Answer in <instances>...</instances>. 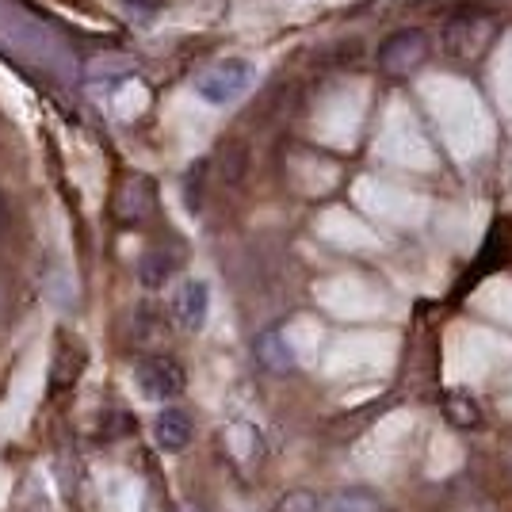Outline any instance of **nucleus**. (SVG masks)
<instances>
[{
	"label": "nucleus",
	"instance_id": "obj_1",
	"mask_svg": "<svg viewBox=\"0 0 512 512\" xmlns=\"http://www.w3.org/2000/svg\"><path fill=\"white\" fill-rule=\"evenodd\" d=\"M253 77H256L253 62H245V58H226V62L211 65V69L195 81V92L214 107L234 104V100H241V96L253 88Z\"/></svg>",
	"mask_w": 512,
	"mask_h": 512
},
{
	"label": "nucleus",
	"instance_id": "obj_2",
	"mask_svg": "<svg viewBox=\"0 0 512 512\" xmlns=\"http://www.w3.org/2000/svg\"><path fill=\"white\" fill-rule=\"evenodd\" d=\"M425 58H428V39L425 31H417V27L394 31L383 43V50H379V65H383V73H390V77H409Z\"/></svg>",
	"mask_w": 512,
	"mask_h": 512
},
{
	"label": "nucleus",
	"instance_id": "obj_3",
	"mask_svg": "<svg viewBox=\"0 0 512 512\" xmlns=\"http://www.w3.org/2000/svg\"><path fill=\"white\" fill-rule=\"evenodd\" d=\"M138 383L146 390V398H157V402H165V398H176V394H184V367L169 356H153V360H142L138 363Z\"/></svg>",
	"mask_w": 512,
	"mask_h": 512
},
{
	"label": "nucleus",
	"instance_id": "obj_4",
	"mask_svg": "<svg viewBox=\"0 0 512 512\" xmlns=\"http://www.w3.org/2000/svg\"><path fill=\"white\" fill-rule=\"evenodd\" d=\"M490 39H493V23L478 20V16L448 23V31H444V46H448V54H455V58H478L490 46Z\"/></svg>",
	"mask_w": 512,
	"mask_h": 512
},
{
	"label": "nucleus",
	"instance_id": "obj_5",
	"mask_svg": "<svg viewBox=\"0 0 512 512\" xmlns=\"http://www.w3.org/2000/svg\"><path fill=\"white\" fill-rule=\"evenodd\" d=\"M172 310H176V321H180L184 329H203V321H207V310H211V291H207V283H199V279H188V283L176 291V302H172Z\"/></svg>",
	"mask_w": 512,
	"mask_h": 512
},
{
	"label": "nucleus",
	"instance_id": "obj_6",
	"mask_svg": "<svg viewBox=\"0 0 512 512\" xmlns=\"http://www.w3.org/2000/svg\"><path fill=\"white\" fill-rule=\"evenodd\" d=\"M153 440H157L161 451L180 455V451L192 444V421H188V413L184 409H165L157 417V425H153Z\"/></svg>",
	"mask_w": 512,
	"mask_h": 512
},
{
	"label": "nucleus",
	"instance_id": "obj_7",
	"mask_svg": "<svg viewBox=\"0 0 512 512\" xmlns=\"http://www.w3.org/2000/svg\"><path fill=\"white\" fill-rule=\"evenodd\" d=\"M321 512H386L383 497L375 490H367V486H348V490H337Z\"/></svg>",
	"mask_w": 512,
	"mask_h": 512
},
{
	"label": "nucleus",
	"instance_id": "obj_8",
	"mask_svg": "<svg viewBox=\"0 0 512 512\" xmlns=\"http://www.w3.org/2000/svg\"><path fill=\"white\" fill-rule=\"evenodd\" d=\"M256 356H260L264 367H272V371H291L295 367V352H291V344L283 341L279 333H264L256 341Z\"/></svg>",
	"mask_w": 512,
	"mask_h": 512
},
{
	"label": "nucleus",
	"instance_id": "obj_9",
	"mask_svg": "<svg viewBox=\"0 0 512 512\" xmlns=\"http://www.w3.org/2000/svg\"><path fill=\"white\" fill-rule=\"evenodd\" d=\"M172 268H176V260H172L169 253H146L142 260H138V283L150 287V291H157V287L169 283Z\"/></svg>",
	"mask_w": 512,
	"mask_h": 512
},
{
	"label": "nucleus",
	"instance_id": "obj_10",
	"mask_svg": "<svg viewBox=\"0 0 512 512\" xmlns=\"http://www.w3.org/2000/svg\"><path fill=\"white\" fill-rule=\"evenodd\" d=\"M321 509V497L314 490H291L279 497L276 512H318Z\"/></svg>",
	"mask_w": 512,
	"mask_h": 512
},
{
	"label": "nucleus",
	"instance_id": "obj_11",
	"mask_svg": "<svg viewBox=\"0 0 512 512\" xmlns=\"http://www.w3.org/2000/svg\"><path fill=\"white\" fill-rule=\"evenodd\" d=\"M123 73H138V65L130 62V58H96V62L88 65V77H123Z\"/></svg>",
	"mask_w": 512,
	"mask_h": 512
},
{
	"label": "nucleus",
	"instance_id": "obj_12",
	"mask_svg": "<svg viewBox=\"0 0 512 512\" xmlns=\"http://www.w3.org/2000/svg\"><path fill=\"white\" fill-rule=\"evenodd\" d=\"M8 226H12V211H8V203H4V195H0V237L8 234Z\"/></svg>",
	"mask_w": 512,
	"mask_h": 512
}]
</instances>
